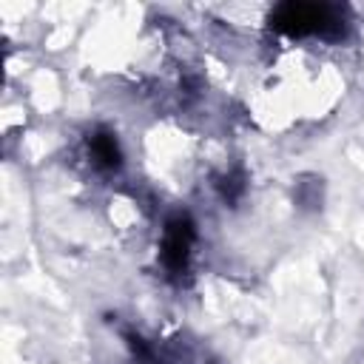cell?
<instances>
[{
    "mask_svg": "<svg viewBox=\"0 0 364 364\" xmlns=\"http://www.w3.org/2000/svg\"><path fill=\"white\" fill-rule=\"evenodd\" d=\"M270 23L279 31L293 34V37H301V34L338 37L344 28L333 6H316V3H282L270 14Z\"/></svg>",
    "mask_w": 364,
    "mask_h": 364,
    "instance_id": "1",
    "label": "cell"
},
{
    "mask_svg": "<svg viewBox=\"0 0 364 364\" xmlns=\"http://www.w3.org/2000/svg\"><path fill=\"white\" fill-rule=\"evenodd\" d=\"M193 239H196V230L185 213H176L168 219L165 233H162V262L171 273H182L188 267Z\"/></svg>",
    "mask_w": 364,
    "mask_h": 364,
    "instance_id": "2",
    "label": "cell"
},
{
    "mask_svg": "<svg viewBox=\"0 0 364 364\" xmlns=\"http://www.w3.org/2000/svg\"><path fill=\"white\" fill-rule=\"evenodd\" d=\"M88 148H91L94 162H97L102 171H117V168L122 165L119 142H117V136H114L108 128H97V131L88 136Z\"/></svg>",
    "mask_w": 364,
    "mask_h": 364,
    "instance_id": "3",
    "label": "cell"
},
{
    "mask_svg": "<svg viewBox=\"0 0 364 364\" xmlns=\"http://www.w3.org/2000/svg\"><path fill=\"white\" fill-rule=\"evenodd\" d=\"M219 191H222L225 202H236V199L242 196V191H245V182H242L239 173H228V176L219 182Z\"/></svg>",
    "mask_w": 364,
    "mask_h": 364,
    "instance_id": "4",
    "label": "cell"
}]
</instances>
